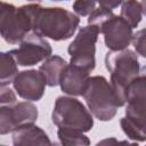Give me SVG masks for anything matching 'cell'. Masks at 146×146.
<instances>
[{
    "instance_id": "cell-7",
    "label": "cell",
    "mask_w": 146,
    "mask_h": 146,
    "mask_svg": "<svg viewBox=\"0 0 146 146\" xmlns=\"http://www.w3.org/2000/svg\"><path fill=\"white\" fill-rule=\"evenodd\" d=\"M9 52L17 65L33 66L52 55V48L46 38L31 31L22 39L18 48L13 49Z\"/></svg>"
},
{
    "instance_id": "cell-25",
    "label": "cell",
    "mask_w": 146,
    "mask_h": 146,
    "mask_svg": "<svg viewBox=\"0 0 146 146\" xmlns=\"http://www.w3.org/2000/svg\"><path fill=\"white\" fill-rule=\"evenodd\" d=\"M51 1H68V0H51Z\"/></svg>"
},
{
    "instance_id": "cell-12",
    "label": "cell",
    "mask_w": 146,
    "mask_h": 146,
    "mask_svg": "<svg viewBox=\"0 0 146 146\" xmlns=\"http://www.w3.org/2000/svg\"><path fill=\"white\" fill-rule=\"evenodd\" d=\"M89 74L88 71L80 66L71 63L66 64L62 72L58 86H60V90L68 96H82L90 76Z\"/></svg>"
},
{
    "instance_id": "cell-21",
    "label": "cell",
    "mask_w": 146,
    "mask_h": 146,
    "mask_svg": "<svg viewBox=\"0 0 146 146\" xmlns=\"http://www.w3.org/2000/svg\"><path fill=\"white\" fill-rule=\"evenodd\" d=\"M145 33L146 30L145 29H140L138 30L136 33L132 34L131 38V42L133 44V48L136 50L137 55H140L141 57H146V52H145Z\"/></svg>"
},
{
    "instance_id": "cell-9",
    "label": "cell",
    "mask_w": 146,
    "mask_h": 146,
    "mask_svg": "<svg viewBox=\"0 0 146 146\" xmlns=\"http://www.w3.org/2000/svg\"><path fill=\"white\" fill-rule=\"evenodd\" d=\"M99 33L104 35V43L112 51L128 48L133 34L132 27L117 15H112L100 26Z\"/></svg>"
},
{
    "instance_id": "cell-8",
    "label": "cell",
    "mask_w": 146,
    "mask_h": 146,
    "mask_svg": "<svg viewBox=\"0 0 146 146\" xmlns=\"http://www.w3.org/2000/svg\"><path fill=\"white\" fill-rule=\"evenodd\" d=\"M38 116V107L30 100L0 106V135H7L22 125L34 123Z\"/></svg>"
},
{
    "instance_id": "cell-22",
    "label": "cell",
    "mask_w": 146,
    "mask_h": 146,
    "mask_svg": "<svg viewBox=\"0 0 146 146\" xmlns=\"http://www.w3.org/2000/svg\"><path fill=\"white\" fill-rule=\"evenodd\" d=\"M16 103H17V98L14 90L7 86H0V106L14 105Z\"/></svg>"
},
{
    "instance_id": "cell-1",
    "label": "cell",
    "mask_w": 146,
    "mask_h": 146,
    "mask_svg": "<svg viewBox=\"0 0 146 146\" xmlns=\"http://www.w3.org/2000/svg\"><path fill=\"white\" fill-rule=\"evenodd\" d=\"M80 18L73 11L62 7H41L38 9L32 32L54 41H64L73 36Z\"/></svg>"
},
{
    "instance_id": "cell-3",
    "label": "cell",
    "mask_w": 146,
    "mask_h": 146,
    "mask_svg": "<svg viewBox=\"0 0 146 146\" xmlns=\"http://www.w3.org/2000/svg\"><path fill=\"white\" fill-rule=\"evenodd\" d=\"M40 5L29 3L16 7L0 1V36L9 44H16L32 31Z\"/></svg>"
},
{
    "instance_id": "cell-15",
    "label": "cell",
    "mask_w": 146,
    "mask_h": 146,
    "mask_svg": "<svg viewBox=\"0 0 146 146\" xmlns=\"http://www.w3.org/2000/svg\"><path fill=\"white\" fill-rule=\"evenodd\" d=\"M145 8V0L139 2L138 0H124L121 3L120 16L132 27L136 29L143 19Z\"/></svg>"
},
{
    "instance_id": "cell-14",
    "label": "cell",
    "mask_w": 146,
    "mask_h": 146,
    "mask_svg": "<svg viewBox=\"0 0 146 146\" xmlns=\"http://www.w3.org/2000/svg\"><path fill=\"white\" fill-rule=\"evenodd\" d=\"M66 64L67 62L58 55H50L42 62L39 67V72L44 78L48 87H56L59 84V79Z\"/></svg>"
},
{
    "instance_id": "cell-24",
    "label": "cell",
    "mask_w": 146,
    "mask_h": 146,
    "mask_svg": "<svg viewBox=\"0 0 146 146\" xmlns=\"http://www.w3.org/2000/svg\"><path fill=\"white\" fill-rule=\"evenodd\" d=\"M26 1H30V2H41L42 0H26Z\"/></svg>"
},
{
    "instance_id": "cell-16",
    "label": "cell",
    "mask_w": 146,
    "mask_h": 146,
    "mask_svg": "<svg viewBox=\"0 0 146 146\" xmlns=\"http://www.w3.org/2000/svg\"><path fill=\"white\" fill-rule=\"evenodd\" d=\"M18 73V65L9 51H0V86L13 83Z\"/></svg>"
},
{
    "instance_id": "cell-4",
    "label": "cell",
    "mask_w": 146,
    "mask_h": 146,
    "mask_svg": "<svg viewBox=\"0 0 146 146\" xmlns=\"http://www.w3.org/2000/svg\"><path fill=\"white\" fill-rule=\"evenodd\" d=\"M83 98L89 112L99 121H111L117 112L119 103L111 83L103 75L89 76Z\"/></svg>"
},
{
    "instance_id": "cell-23",
    "label": "cell",
    "mask_w": 146,
    "mask_h": 146,
    "mask_svg": "<svg viewBox=\"0 0 146 146\" xmlns=\"http://www.w3.org/2000/svg\"><path fill=\"white\" fill-rule=\"evenodd\" d=\"M124 0H96V2L100 6V7H104V8H107V9H115L117 8L119 6H121V3L123 2Z\"/></svg>"
},
{
    "instance_id": "cell-10",
    "label": "cell",
    "mask_w": 146,
    "mask_h": 146,
    "mask_svg": "<svg viewBox=\"0 0 146 146\" xmlns=\"http://www.w3.org/2000/svg\"><path fill=\"white\" fill-rule=\"evenodd\" d=\"M145 74H140L129 83L125 91V117L140 127H145Z\"/></svg>"
},
{
    "instance_id": "cell-6",
    "label": "cell",
    "mask_w": 146,
    "mask_h": 146,
    "mask_svg": "<svg viewBox=\"0 0 146 146\" xmlns=\"http://www.w3.org/2000/svg\"><path fill=\"white\" fill-rule=\"evenodd\" d=\"M99 31L94 25L82 26L73 41L68 44L67 52L70 55V63L82 67L91 73L96 66V43Z\"/></svg>"
},
{
    "instance_id": "cell-11",
    "label": "cell",
    "mask_w": 146,
    "mask_h": 146,
    "mask_svg": "<svg viewBox=\"0 0 146 146\" xmlns=\"http://www.w3.org/2000/svg\"><path fill=\"white\" fill-rule=\"evenodd\" d=\"M46 86L44 78L36 70L21 71L13 80V87L18 96L30 102L40 100L43 97Z\"/></svg>"
},
{
    "instance_id": "cell-13",
    "label": "cell",
    "mask_w": 146,
    "mask_h": 146,
    "mask_svg": "<svg viewBox=\"0 0 146 146\" xmlns=\"http://www.w3.org/2000/svg\"><path fill=\"white\" fill-rule=\"evenodd\" d=\"M13 144L18 145H51V140L43 129L34 123L25 124L13 131Z\"/></svg>"
},
{
    "instance_id": "cell-2",
    "label": "cell",
    "mask_w": 146,
    "mask_h": 146,
    "mask_svg": "<svg viewBox=\"0 0 146 146\" xmlns=\"http://www.w3.org/2000/svg\"><path fill=\"white\" fill-rule=\"evenodd\" d=\"M105 66L111 74L110 83L116 96L119 106L125 105V91L129 83L140 75V63L136 51L125 48L110 50L105 56Z\"/></svg>"
},
{
    "instance_id": "cell-17",
    "label": "cell",
    "mask_w": 146,
    "mask_h": 146,
    "mask_svg": "<svg viewBox=\"0 0 146 146\" xmlns=\"http://www.w3.org/2000/svg\"><path fill=\"white\" fill-rule=\"evenodd\" d=\"M57 137L62 145H90V139L84 135V132L71 129V128H58Z\"/></svg>"
},
{
    "instance_id": "cell-20",
    "label": "cell",
    "mask_w": 146,
    "mask_h": 146,
    "mask_svg": "<svg viewBox=\"0 0 146 146\" xmlns=\"http://www.w3.org/2000/svg\"><path fill=\"white\" fill-rule=\"evenodd\" d=\"M96 0H75L72 5V9L75 15L80 16H88L95 8H96Z\"/></svg>"
},
{
    "instance_id": "cell-19",
    "label": "cell",
    "mask_w": 146,
    "mask_h": 146,
    "mask_svg": "<svg viewBox=\"0 0 146 146\" xmlns=\"http://www.w3.org/2000/svg\"><path fill=\"white\" fill-rule=\"evenodd\" d=\"M114 15L113 11L111 9H107V8H104V7H97L95 8L89 15H88V24L89 25H94L98 29H100V26L112 16Z\"/></svg>"
},
{
    "instance_id": "cell-5",
    "label": "cell",
    "mask_w": 146,
    "mask_h": 146,
    "mask_svg": "<svg viewBox=\"0 0 146 146\" xmlns=\"http://www.w3.org/2000/svg\"><path fill=\"white\" fill-rule=\"evenodd\" d=\"M51 121L58 128H71L88 132L94 127V116L82 102L73 96H58L55 100Z\"/></svg>"
},
{
    "instance_id": "cell-18",
    "label": "cell",
    "mask_w": 146,
    "mask_h": 146,
    "mask_svg": "<svg viewBox=\"0 0 146 146\" xmlns=\"http://www.w3.org/2000/svg\"><path fill=\"white\" fill-rule=\"evenodd\" d=\"M120 125L122 128V131L124 132V135L133 140V141H145L146 139V135H145V127H140L137 123L130 121L129 119H127L125 116L121 117L120 120Z\"/></svg>"
}]
</instances>
